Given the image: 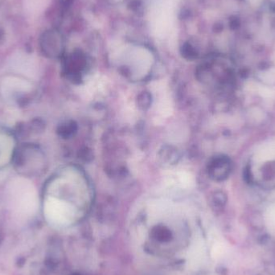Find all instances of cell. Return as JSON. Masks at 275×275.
Masks as SVG:
<instances>
[{
	"mask_svg": "<svg viewBox=\"0 0 275 275\" xmlns=\"http://www.w3.org/2000/svg\"><path fill=\"white\" fill-rule=\"evenodd\" d=\"M46 217L49 222L56 226H68L74 222L77 210L70 204L52 201L47 206Z\"/></svg>",
	"mask_w": 275,
	"mask_h": 275,
	"instance_id": "cell-1",
	"label": "cell"
},
{
	"mask_svg": "<svg viewBox=\"0 0 275 275\" xmlns=\"http://www.w3.org/2000/svg\"><path fill=\"white\" fill-rule=\"evenodd\" d=\"M40 152L34 144L22 145L16 152L14 163L17 171L24 175H35L36 159H39Z\"/></svg>",
	"mask_w": 275,
	"mask_h": 275,
	"instance_id": "cell-2",
	"label": "cell"
},
{
	"mask_svg": "<svg viewBox=\"0 0 275 275\" xmlns=\"http://www.w3.org/2000/svg\"><path fill=\"white\" fill-rule=\"evenodd\" d=\"M43 53L49 57L60 56L64 49V39L59 31L52 29L43 33L40 40Z\"/></svg>",
	"mask_w": 275,
	"mask_h": 275,
	"instance_id": "cell-3",
	"label": "cell"
},
{
	"mask_svg": "<svg viewBox=\"0 0 275 275\" xmlns=\"http://www.w3.org/2000/svg\"><path fill=\"white\" fill-rule=\"evenodd\" d=\"M255 159L258 162H266L275 159V141L262 145L256 152Z\"/></svg>",
	"mask_w": 275,
	"mask_h": 275,
	"instance_id": "cell-4",
	"label": "cell"
},
{
	"mask_svg": "<svg viewBox=\"0 0 275 275\" xmlns=\"http://www.w3.org/2000/svg\"><path fill=\"white\" fill-rule=\"evenodd\" d=\"M261 79L268 84L275 83V69H271L267 70L266 72H263V73L261 75Z\"/></svg>",
	"mask_w": 275,
	"mask_h": 275,
	"instance_id": "cell-5",
	"label": "cell"
},
{
	"mask_svg": "<svg viewBox=\"0 0 275 275\" xmlns=\"http://www.w3.org/2000/svg\"><path fill=\"white\" fill-rule=\"evenodd\" d=\"M251 3H258L260 0H250Z\"/></svg>",
	"mask_w": 275,
	"mask_h": 275,
	"instance_id": "cell-6",
	"label": "cell"
}]
</instances>
